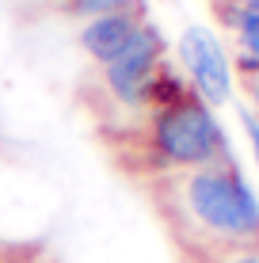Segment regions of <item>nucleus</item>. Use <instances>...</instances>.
Instances as JSON below:
<instances>
[{
  "mask_svg": "<svg viewBox=\"0 0 259 263\" xmlns=\"http://www.w3.org/2000/svg\"><path fill=\"white\" fill-rule=\"evenodd\" d=\"M164 50H168L164 34L145 20V27H141L137 39L126 46V53H118L111 65H103V84H107V92H111V99L118 107H126V111H145V92H149V84H153L156 69L168 61Z\"/></svg>",
  "mask_w": 259,
  "mask_h": 263,
  "instance_id": "obj_4",
  "label": "nucleus"
},
{
  "mask_svg": "<svg viewBox=\"0 0 259 263\" xmlns=\"http://www.w3.org/2000/svg\"><path fill=\"white\" fill-rule=\"evenodd\" d=\"M248 96H252V111L259 115V77H252V80H248Z\"/></svg>",
  "mask_w": 259,
  "mask_h": 263,
  "instance_id": "obj_9",
  "label": "nucleus"
},
{
  "mask_svg": "<svg viewBox=\"0 0 259 263\" xmlns=\"http://www.w3.org/2000/svg\"><path fill=\"white\" fill-rule=\"evenodd\" d=\"M141 27H145V15H141L137 8L84 20V27H80V50L103 69V65H111L118 53H126V46L137 39Z\"/></svg>",
  "mask_w": 259,
  "mask_h": 263,
  "instance_id": "obj_5",
  "label": "nucleus"
},
{
  "mask_svg": "<svg viewBox=\"0 0 259 263\" xmlns=\"http://www.w3.org/2000/svg\"><path fill=\"white\" fill-rule=\"evenodd\" d=\"M236 4H248V0H236Z\"/></svg>",
  "mask_w": 259,
  "mask_h": 263,
  "instance_id": "obj_10",
  "label": "nucleus"
},
{
  "mask_svg": "<svg viewBox=\"0 0 259 263\" xmlns=\"http://www.w3.org/2000/svg\"><path fill=\"white\" fill-rule=\"evenodd\" d=\"M145 149H149L160 176L206 168V164H217V160L233 157L229 134L217 122V111L206 107L194 92L187 99H180V103L160 107V111L149 115Z\"/></svg>",
  "mask_w": 259,
  "mask_h": 263,
  "instance_id": "obj_2",
  "label": "nucleus"
},
{
  "mask_svg": "<svg viewBox=\"0 0 259 263\" xmlns=\"http://www.w3.org/2000/svg\"><path fill=\"white\" fill-rule=\"evenodd\" d=\"M126 8H137V0H65V12L76 20H95V15L126 12Z\"/></svg>",
  "mask_w": 259,
  "mask_h": 263,
  "instance_id": "obj_6",
  "label": "nucleus"
},
{
  "mask_svg": "<svg viewBox=\"0 0 259 263\" xmlns=\"http://www.w3.org/2000/svg\"><path fill=\"white\" fill-rule=\"evenodd\" d=\"M236 119H240V130H244V138H248L252 160H255V168H259V115L252 111V107H236Z\"/></svg>",
  "mask_w": 259,
  "mask_h": 263,
  "instance_id": "obj_7",
  "label": "nucleus"
},
{
  "mask_svg": "<svg viewBox=\"0 0 259 263\" xmlns=\"http://www.w3.org/2000/svg\"><path fill=\"white\" fill-rule=\"evenodd\" d=\"M175 53H180L183 80L206 107L217 111V107L233 103V61H229L221 39L210 27L191 23L180 34V42H175Z\"/></svg>",
  "mask_w": 259,
  "mask_h": 263,
  "instance_id": "obj_3",
  "label": "nucleus"
},
{
  "mask_svg": "<svg viewBox=\"0 0 259 263\" xmlns=\"http://www.w3.org/2000/svg\"><path fill=\"white\" fill-rule=\"evenodd\" d=\"M213 263H259V252H225V256H210Z\"/></svg>",
  "mask_w": 259,
  "mask_h": 263,
  "instance_id": "obj_8",
  "label": "nucleus"
},
{
  "mask_svg": "<svg viewBox=\"0 0 259 263\" xmlns=\"http://www.w3.org/2000/svg\"><path fill=\"white\" fill-rule=\"evenodd\" d=\"M160 195L172 206L175 229L187 233L206 256L259 252V195L240 172L236 157L172 172L160 183Z\"/></svg>",
  "mask_w": 259,
  "mask_h": 263,
  "instance_id": "obj_1",
  "label": "nucleus"
},
{
  "mask_svg": "<svg viewBox=\"0 0 259 263\" xmlns=\"http://www.w3.org/2000/svg\"><path fill=\"white\" fill-rule=\"evenodd\" d=\"M0 263H4V259H0Z\"/></svg>",
  "mask_w": 259,
  "mask_h": 263,
  "instance_id": "obj_11",
  "label": "nucleus"
}]
</instances>
